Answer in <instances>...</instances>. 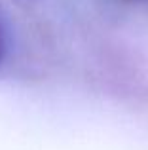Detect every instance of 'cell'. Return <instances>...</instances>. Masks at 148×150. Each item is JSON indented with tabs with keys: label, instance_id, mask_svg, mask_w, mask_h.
<instances>
[{
	"label": "cell",
	"instance_id": "6da1fadb",
	"mask_svg": "<svg viewBox=\"0 0 148 150\" xmlns=\"http://www.w3.org/2000/svg\"><path fill=\"white\" fill-rule=\"evenodd\" d=\"M2 55H4V36L0 33V61H2Z\"/></svg>",
	"mask_w": 148,
	"mask_h": 150
},
{
	"label": "cell",
	"instance_id": "7a4b0ae2",
	"mask_svg": "<svg viewBox=\"0 0 148 150\" xmlns=\"http://www.w3.org/2000/svg\"><path fill=\"white\" fill-rule=\"evenodd\" d=\"M125 2H141V0H125Z\"/></svg>",
	"mask_w": 148,
	"mask_h": 150
}]
</instances>
